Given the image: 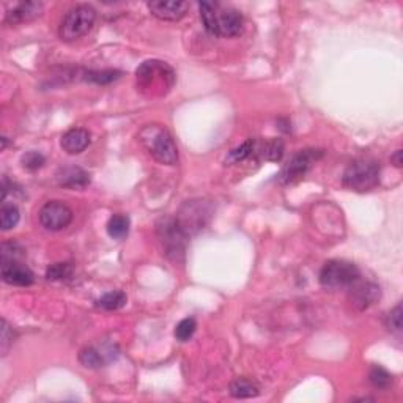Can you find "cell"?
Returning <instances> with one entry per match:
<instances>
[{"mask_svg":"<svg viewBox=\"0 0 403 403\" xmlns=\"http://www.w3.org/2000/svg\"><path fill=\"white\" fill-rule=\"evenodd\" d=\"M19 210L16 205L4 202L2 210H0V227L2 230L15 229L19 222Z\"/></svg>","mask_w":403,"mask_h":403,"instance_id":"obj_22","label":"cell"},{"mask_svg":"<svg viewBox=\"0 0 403 403\" xmlns=\"http://www.w3.org/2000/svg\"><path fill=\"white\" fill-rule=\"evenodd\" d=\"M199 10L205 29L215 37L230 38L243 32V16L233 6L219 2H202Z\"/></svg>","mask_w":403,"mask_h":403,"instance_id":"obj_1","label":"cell"},{"mask_svg":"<svg viewBox=\"0 0 403 403\" xmlns=\"http://www.w3.org/2000/svg\"><path fill=\"white\" fill-rule=\"evenodd\" d=\"M210 215L211 210L203 200H191L181 208L180 216L176 217V221L180 222L183 230L189 235V233L203 229Z\"/></svg>","mask_w":403,"mask_h":403,"instance_id":"obj_10","label":"cell"},{"mask_svg":"<svg viewBox=\"0 0 403 403\" xmlns=\"http://www.w3.org/2000/svg\"><path fill=\"white\" fill-rule=\"evenodd\" d=\"M391 161L394 162L395 167H402V164H403V161H402V150L395 152V153L392 154V157H391Z\"/></svg>","mask_w":403,"mask_h":403,"instance_id":"obj_31","label":"cell"},{"mask_svg":"<svg viewBox=\"0 0 403 403\" xmlns=\"http://www.w3.org/2000/svg\"><path fill=\"white\" fill-rule=\"evenodd\" d=\"M159 242L172 260H183L186 252L188 233L183 230L180 222L174 217H162L157 224Z\"/></svg>","mask_w":403,"mask_h":403,"instance_id":"obj_6","label":"cell"},{"mask_svg":"<svg viewBox=\"0 0 403 403\" xmlns=\"http://www.w3.org/2000/svg\"><path fill=\"white\" fill-rule=\"evenodd\" d=\"M197 329V323L193 317L183 318V320L175 327V339L180 342H188L191 337L194 336V332Z\"/></svg>","mask_w":403,"mask_h":403,"instance_id":"obj_25","label":"cell"},{"mask_svg":"<svg viewBox=\"0 0 403 403\" xmlns=\"http://www.w3.org/2000/svg\"><path fill=\"white\" fill-rule=\"evenodd\" d=\"M259 385L249 378H237L232 381L230 394L235 399H251L259 395Z\"/></svg>","mask_w":403,"mask_h":403,"instance_id":"obj_18","label":"cell"},{"mask_svg":"<svg viewBox=\"0 0 403 403\" xmlns=\"http://www.w3.org/2000/svg\"><path fill=\"white\" fill-rule=\"evenodd\" d=\"M57 183L68 189H82L90 185V175L77 166L63 167L57 172Z\"/></svg>","mask_w":403,"mask_h":403,"instance_id":"obj_16","label":"cell"},{"mask_svg":"<svg viewBox=\"0 0 403 403\" xmlns=\"http://www.w3.org/2000/svg\"><path fill=\"white\" fill-rule=\"evenodd\" d=\"M188 8L189 5L181 0H154L148 4L152 15L161 21H178L186 15Z\"/></svg>","mask_w":403,"mask_h":403,"instance_id":"obj_13","label":"cell"},{"mask_svg":"<svg viewBox=\"0 0 403 403\" xmlns=\"http://www.w3.org/2000/svg\"><path fill=\"white\" fill-rule=\"evenodd\" d=\"M108 233L110 238L123 239L130 233V217L125 215H114L108 222Z\"/></svg>","mask_w":403,"mask_h":403,"instance_id":"obj_20","label":"cell"},{"mask_svg":"<svg viewBox=\"0 0 403 403\" xmlns=\"http://www.w3.org/2000/svg\"><path fill=\"white\" fill-rule=\"evenodd\" d=\"M60 145L69 154H79L90 145V132L84 128H73L62 136Z\"/></svg>","mask_w":403,"mask_h":403,"instance_id":"obj_17","label":"cell"},{"mask_svg":"<svg viewBox=\"0 0 403 403\" xmlns=\"http://www.w3.org/2000/svg\"><path fill=\"white\" fill-rule=\"evenodd\" d=\"M96 21V11L90 5H77L63 18L59 35L63 41H74L87 35Z\"/></svg>","mask_w":403,"mask_h":403,"instance_id":"obj_5","label":"cell"},{"mask_svg":"<svg viewBox=\"0 0 403 403\" xmlns=\"http://www.w3.org/2000/svg\"><path fill=\"white\" fill-rule=\"evenodd\" d=\"M2 279L10 285L27 287L33 284L35 276L29 266L24 265L21 260H15L2 261Z\"/></svg>","mask_w":403,"mask_h":403,"instance_id":"obj_12","label":"cell"},{"mask_svg":"<svg viewBox=\"0 0 403 403\" xmlns=\"http://www.w3.org/2000/svg\"><path fill=\"white\" fill-rule=\"evenodd\" d=\"M323 157L322 150H301L298 154H295L292 161L282 169L279 174L280 183H292L295 180L301 178L302 175H306L310 167Z\"/></svg>","mask_w":403,"mask_h":403,"instance_id":"obj_9","label":"cell"},{"mask_svg":"<svg viewBox=\"0 0 403 403\" xmlns=\"http://www.w3.org/2000/svg\"><path fill=\"white\" fill-rule=\"evenodd\" d=\"M344 185L358 193H365L378 185L380 181V166L377 161L363 158L353 161L344 172Z\"/></svg>","mask_w":403,"mask_h":403,"instance_id":"obj_4","label":"cell"},{"mask_svg":"<svg viewBox=\"0 0 403 403\" xmlns=\"http://www.w3.org/2000/svg\"><path fill=\"white\" fill-rule=\"evenodd\" d=\"M73 274V266L69 263H54L47 268L46 278L49 280H63Z\"/></svg>","mask_w":403,"mask_h":403,"instance_id":"obj_26","label":"cell"},{"mask_svg":"<svg viewBox=\"0 0 403 403\" xmlns=\"http://www.w3.org/2000/svg\"><path fill=\"white\" fill-rule=\"evenodd\" d=\"M369 380L373 387L386 391L392 386V375L380 365H373L369 372Z\"/></svg>","mask_w":403,"mask_h":403,"instance_id":"obj_23","label":"cell"},{"mask_svg":"<svg viewBox=\"0 0 403 403\" xmlns=\"http://www.w3.org/2000/svg\"><path fill=\"white\" fill-rule=\"evenodd\" d=\"M254 152H257L260 154V158L265 161H274V162L280 161L282 154H284V142L279 139L266 140V142L261 144L257 150Z\"/></svg>","mask_w":403,"mask_h":403,"instance_id":"obj_19","label":"cell"},{"mask_svg":"<svg viewBox=\"0 0 403 403\" xmlns=\"http://www.w3.org/2000/svg\"><path fill=\"white\" fill-rule=\"evenodd\" d=\"M118 72H114V69H108V72H89L86 76V79L90 82L95 84H109L112 81H115L120 77Z\"/></svg>","mask_w":403,"mask_h":403,"instance_id":"obj_27","label":"cell"},{"mask_svg":"<svg viewBox=\"0 0 403 403\" xmlns=\"http://www.w3.org/2000/svg\"><path fill=\"white\" fill-rule=\"evenodd\" d=\"M386 327L389 331L394 332V334H400V331H402V306L400 304H397V306L389 312L386 318Z\"/></svg>","mask_w":403,"mask_h":403,"instance_id":"obj_28","label":"cell"},{"mask_svg":"<svg viewBox=\"0 0 403 403\" xmlns=\"http://www.w3.org/2000/svg\"><path fill=\"white\" fill-rule=\"evenodd\" d=\"M120 355V350L115 344H100V345H91L86 346L81 351L79 361L84 367L87 369H100L110 364L112 361H115Z\"/></svg>","mask_w":403,"mask_h":403,"instance_id":"obj_11","label":"cell"},{"mask_svg":"<svg viewBox=\"0 0 403 403\" xmlns=\"http://www.w3.org/2000/svg\"><path fill=\"white\" fill-rule=\"evenodd\" d=\"M137 89L145 96L161 98L172 90L175 84V72L161 60H148L137 68L136 72Z\"/></svg>","mask_w":403,"mask_h":403,"instance_id":"obj_2","label":"cell"},{"mask_svg":"<svg viewBox=\"0 0 403 403\" xmlns=\"http://www.w3.org/2000/svg\"><path fill=\"white\" fill-rule=\"evenodd\" d=\"M13 344V329L8 327V323L2 320V351L4 355L8 350V346Z\"/></svg>","mask_w":403,"mask_h":403,"instance_id":"obj_30","label":"cell"},{"mask_svg":"<svg viewBox=\"0 0 403 403\" xmlns=\"http://www.w3.org/2000/svg\"><path fill=\"white\" fill-rule=\"evenodd\" d=\"M139 140L145 150L161 164L174 166L178 161V148L172 134L159 125H148L139 132Z\"/></svg>","mask_w":403,"mask_h":403,"instance_id":"obj_3","label":"cell"},{"mask_svg":"<svg viewBox=\"0 0 403 403\" xmlns=\"http://www.w3.org/2000/svg\"><path fill=\"white\" fill-rule=\"evenodd\" d=\"M254 150H256V142L254 140H246L242 147H238L229 153V157L225 158V164H238V162L249 158Z\"/></svg>","mask_w":403,"mask_h":403,"instance_id":"obj_24","label":"cell"},{"mask_svg":"<svg viewBox=\"0 0 403 403\" xmlns=\"http://www.w3.org/2000/svg\"><path fill=\"white\" fill-rule=\"evenodd\" d=\"M23 166L25 169H29V171H37V169H40L41 166L45 164V157L41 153L38 152H29V153H25L24 157H23Z\"/></svg>","mask_w":403,"mask_h":403,"instance_id":"obj_29","label":"cell"},{"mask_svg":"<svg viewBox=\"0 0 403 403\" xmlns=\"http://www.w3.org/2000/svg\"><path fill=\"white\" fill-rule=\"evenodd\" d=\"M41 13H43V4L41 2H21L6 11L5 21L11 25H18L40 18Z\"/></svg>","mask_w":403,"mask_h":403,"instance_id":"obj_15","label":"cell"},{"mask_svg":"<svg viewBox=\"0 0 403 403\" xmlns=\"http://www.w3.org/2000/svg\"><path fill=\"white\" fill-rule=\"evenodd\" d=\"M380 296L381 292L377 284H372V282H365V284L359 285L353 284L350 292V302L353 304V307H356L358 310H364L373 306V304L380 300Z\"/></svg>","mask_w":403,"mask_h":403,"instance_id":"obj_14","label":"cell"},{"mask_svg":"<svg viewBox=\"0 0 403 403\" xmlns=\"http://www.w3.org/2000/svg\"><path fill=\"white\" fill-rule=\"evenodd\" d=\"M361 278L358 266L346 260H329L320 271V284L324 288H345L356 284Z\"/></svg>","mask_w":403,"mask_h":403,"instance_id":"obj_7","label":"cell"},{"mask_svg":"<svg viewBox=\"0 0 403 403\" xmlns=\"http://www.w3.org/2000/svg\"><path fill=\"white\" fill-rule=\"evenodd\" d=\"M73 221L72 208L59 200H52L43 205L40 210V222L46 230L59 232L65 229Z\"/></svg>","mask_w":403,"mask_h":403,"instance_id":"obj_8","label":"cell"},{"mask_svg":"<svg viewBox=\"0 0 403 403\" xmlns=\"http://www.w3.org/2000/svg\"><path fill=\"white\" fill-rule=\"evenodd\" d=\"M126 301L128 298L123 292H109L96 301V307L103 310H118L125 306Z\"/></svg>","mask_w":403,"mask_h":403,"instance_id":"obj_21","label":"cell"}]
</instances>
